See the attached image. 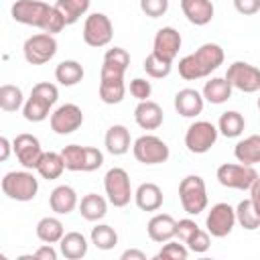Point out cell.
<instances>
[{
    "label": "cell",
    "instance_id": "cell-41",
    "mask_svg": "<svg viewBox=\"0 0 260 260\" xmlns=\"http://www.w3.org/2000/svg\"><path fill=\"white\" fill-rule=\"evenodd\" d=\"M185 246L189 248V252H195V254H203V252H207L209 246H211V242H209V232L199 228V230L191 236V240H189Z\"/></svg>",
    "mask_w": 260,
    "mask_h": 260
},
{
    "label": "cell",
    "instance_id": "cell-11",
    "mask_svg": "<svg viewBox=\"0 0 260 260\" xmlns=\"http://www.w3.org/2000/svg\"><path fill=\"white\" fill-rule=\"evenodd\" d=\"M83 43L89 47H106L110 45L112 37H114V24L110 20V16H106L104 12H93L85 18L83 22Z\"/></svg>",
    "mask_w": 260,
    "mask_h": 260
},
{
    "label": "cell",
    "instance_id": "cell-49",
    "mask_svg": "<svg viewBox=\"0 0 260 260\" xmlns=\"http://www.w3.org/2000/svg\"><path fill=\"white\" fill-rule=\"evenodd\" d=\"M250 199H252L256 211L260 213V177H258V179L254 181V185L250 187Z\"/></svg>",
    "mask_w": 260,
    "mask_h": 260
},
{
    "label": "cell",
    "instance_id": "cell-32",
    "mask_svg": "<svg viewBox=\"0 0 260 260\" xmlns=\"http://www.w3.org/2000/svg\"><path fill=\"white\" fill-rule=\"evenodd\" d=\"M91 0H57L53 6L57 8V12L63 16L65 24H75L87 10H89Z\"/></svg>",
    "mask_w": 260,
    "mask_h": 260
},
{
    "label": "cell",
    "instance_id": "cell-46",
    "mask_svg": "<svg viewBox=\"0 0 260 260\" xmlns=\"http://www.w3.org/2000/svg\"><path fill=\"white\" fill-rule=\"evenodd\" d=\"M234 8L244 16H252L260 12V0H234Z\"/></svg>",
    "mask_w": 260,
    "mask_h": 260
},
{
    "label": "cell",
    "instance_id": "cell-33",
    "mask_svg": "<svg viewBox=\"0 0 260 260\" xmlns=\"http://www.w3.org/2000/svg\"><path fill=\"white\" fill-rule=\"evenodd\" d=\"M246 128V120L240 112L236 110H230V112H223L217 120V130L219 134H223L225 138H238Z\"/></svg>",
    "mask_w": 260,
    "mask_h": 260
},
{
    "label": "cell",
    "instance_id": "cell-48",
    "mask_svg": "<svg viewBox=\"0 0 260 260\" xmlns=\"http://www.w3.org/2000/svg\"><path fill=\"white\" fill-rule=\"evenodd\" d=\"M10 150H14L12 142H10L6 136H0V160H2V162H4V160H8Z\"/></svg>",
    "mask_w": 260,
    "mask_h": 260
},
{
    "label": "cell",
    "instance_id": "cell-36",
    "mask_svg": "<svg viewBox=\"0 0 260 260\" xmlns=\"http://www.w3.org/2000/svg\"><path fill=\"white\" fill-rule=\"evenodd\" d=\"M130 65V53L122 47H112L106 51L104 61H102V69H110V71H118V73H126Z\"/></svg>",
    "mask_w": 260,
    "mask_h": 260
},
{
    "label": "cell",
    "instance_id": "cell-45",
    "mask_svg": "<svg viewBox=\"0 0 260 260\" xmlns=\"http://www.w3.org/2000/svg\"><path fill=\"white\" fill-rule=\"evenodd\" d=\"M197 230H199V225H197L193 219H189V217L179 219V221H177V236H175V238H179V242L187 244V242L191 240V236H193Z\"/></svg>",
    "mask_w": 260,
    "mask_h": 260
},
{
    "label": "cell",
    "instance_id": "cell-47",
    "mask_svg": "<svg viewBox=\"0 0 260 260\" xmlns=\"http://www.w3.org/2000/svg\"><path fill=\"white\" fill-rule=\"evenodd\" d=\"M32 256L39 260H57V250L53 248V244H43L41 248L35 250Z\"/></svg>",
    "mask_w": 260,
    "mask_h": 260
},
{
    "label": "cell",
    "instance_id": "cell-21",
    "mask_svg": "<svg viewBox=\"0 0 260 260\" xmlns=\"http://www.w3.org/2000/svg\"><path fill=\"white\" fill-rule=\"evenodd\" d=\"M134 120L142 130H156L162 124L165 114L156 102L144 100V102H138V106L134 108Z\"/></svg>",
    "mask_w": 260,
    "mask_h": 260
},
{
    "label": "cell",
    "instance_id": "cell-43",
    "mask_svg": "<svg viewBox=\"0 0 260 260\" xmlns=\"http://www.w3.org/2000/svg\"><path fill=\"white\" fill-rule=\"evenodd\" d=\"M128 89H130V95L136 98L138 102L148 100L150 93H152V85H150V81H146V79H142V77H134V79L130 81Z\"/></svg>",
    "mask_w": 260,
    "mask_h": 260
},
{
    "label": "cell",
    "instance_id": "cell-10",
    "mask_svg": "<svg viewBox=\"0 0 260 260\" xmlns=\"http://www.w3.org/2000/svg\"><path fill=\"white\" fill-rule=\"evenodd\" d=\"M57 53V39L51 32H37L22 45V55L30 65H45Z\"/></svg>",
    "mask_w": 260,
    "mask_h": 260
},
{
    "label": "cell",
    "instance_id": "cell-13",
    "mask_svg": "<svg viewBox=\"0 0 260 260\" xmlns=\"http://www.w3.org/2000/svg\"><path fill=\"white\" fill-rule=\"evenodd\" d=\"M236 223H238L236 209L230 203H215V205H211V209H209V213L205 217V228H207L209 236H213V238L230 236Z\"/></svg>",
    "mask_w": 260,
    "mask_h": 260
},
{
    "label": "cell",
    "instance_id": "cell-26",
    "mask_svg": "<svg viewBox=\"0 0 260 260\" xmlns=\"http://www.w3.org/2000/svg\"><path fill=\"white\" fill-rule=\"evenodd\" d=\"M234 156L242 165H258L260 162V134H250L236 142L234 146Z\"/></svg>",
    "mask_w": 260,
    "mask_h": 260
},
{
    "label": "cell",
    "instance_id": "cell-29",
    "mask_svg": "<svg viewBox=\"0 0 260 260\" xmlns=\"http://www.w3.org/2000/svg\"><path fill=\"white\" fill-rule=\"evenodd\" d=\"M35 232H37V238L43 244H59L61 238L65 236V228H63L61 219L59 217H51V215L39 219Z\"/></svg>",
    "mask_w": 260,
    "mask_h": 260
},
{
    "label": "cell",
    "instance_id": "cell-40",
    "mask_svg": "<svg viewBox=\"0 0 260 260\" xmlns=\"http://www.w3.org/2000/svg\"><path fill=\"white\" fill-rule=\"evenodd\" d=\"M187 256H189V248L185 244H179L173 240L165 242L156 254V258H162V260H187Z\"/></svg>",
    "mask_w": 260,
    "mask_h": 260
},
{
    "label": "cell",
    "instance_id": "cell-17",
    "mask_svg": "<svg viewBox=\"0 0 260 260\" xmlns=\"http://www.w3.org/2000/svg\"><path fill=\"white\" fill-rule=\"evenodd\" d=\"M124 95H126L124 73L102 69L100 71V100L108 106H114V104H120Z\"/></svg>",
    "mask_w": 260,
    "mask_h": 260
},
{
    "label": "cell",
    "instance_id": "cell-37",
    "mask_svg": "<svg viewBox=\"0 0 260 260\" xmlns=\"http://www.w3.org/2000/svg\"><path fill=\"white\" fill-rule=\"evenodd\" d=\"M24 106V95L22 89L12 85V83H4L0 87V108L4 112H16Z\"/></svg>",
    "mask_w": 260,
    "mask_h": 260
},
{
    "label": "cell",
    "instance_id": "cell-24",
    "mask_svg": "<svg viewBox=\"0 0 260 260\" xmlns=\"http://www.w3.org/2000/svg\"><path fill=\"white\" fill-rule=\"evenodd\" d=\"M162 191L156 183H140L138 189L134 191V201L136 207L142 211H156L162 205Z\"/></svg>",
    "mask_w": 260,
    "mask_h": 260
},
{
    "label": "cell",
    "instance_id": "cell-34",
    "mask_svg": "<svg viewBox=\"0 0 260 260\" xmlns=\"http://www.w3.org/2000/svg\"><path fill=\"white\" fill-rule=\"evenodd\" d=\"M236 219L248 232H254V230L260 228V213L256 211V207H254V203H252L250 197L248 199H242L238 203V207H236Z\"/></svg>",
    "mask_w": 260,
    "mask_h": 260
},
{
    "label": "cell",
    "instance_id": "cell-9",
    "mask_svg": "<svg viewBox=\"0 0 260 260\" xmlns=\"http://www.w3.org/2000/svg\"><path fill=\"white\" fill-rule=\"evenodd\" d=\"M104 189H106L108 201L114 207H126L130 203V199L134 197L130 177L122 167H112L104 175Z\"/></svg>",
    "mask_w": 260,
    "mask_h": 260
},
{
    "label": "cell",
    "instance_id": "cell-23",
    "mask_svg": "<svg viewBox=\"0 0 260 260\" xmlns=\"http://www.w3.org/2000/svg\"><path fill=\"white\" fill-rule=\"evenodd\" d=\"M104 144H106V150L114 156L126 154L130 150V130L124 124L110 126L106 136H104Z\"/></svg>",
    "mask_w": 260,
    "mask_h": 260
},
{
    "label": "cell",
    "instance_id": "cell-20",
    "mask_svg": "<svg viewBox=\"0 0 260 260\" xmlns=\"http://www.w3.org/2000/svg\"><path fill=\"white\" fill-rule=\"evenodd\" d=\"M146 232H148V238L152 242L165 244V242H169L177 236V221L169 213H156V215L150 217V221L146 225Z\"/></svg>",
    "mask_w": 260,
    "mask_h": 260
},
{
    "label": "cell",
    "instance_id": "cell-14",
    "mask_svg": "<svg viewBox=\"0 0 260 260\" xmlns=\"http://www.w3.org/2000/svg\"><path fill=\"white\" fill-rule=\"evenodd\" d=\"M49 124H51V130L55 134H61V136L71 134V132H75V130L81 128V124H83V112L75 104H63L57 110H53V114L49 118Z\"/></svg>",
    "mask_w": 260,
    "mask_h": 260
},
{
    "label": "cell",
    "instance_id": "cell-44",
    "mask_svg": "<svg viewBox=\"0 0 260 260\" xmlns=\"http://www.w3.org/2000/svg\"><path fill=\"white\" fill-rule=\"evenodd\" d=\"M104 165V152L95 146H85V173L98 171Z\"/></svg>",
    "mask_w": 260,
    "mask_h": 260
},
{
    "label": "cell",
    "instance_id": "cell-16",
    "mask_svg": "<svg viewBox=\"0 0 260 260\" xmlns=\"http://www.w3.org/2000/svg\"><path fill=\"white\" fill-rule=\"evenodd\" d=\"M12 146H14V154H16V158H18V162L24 167V169H37V165H39V160H41V156H43V148H41V142H39V138L37 136H32V134H26V132H22V134H18L14 140H12Z\"/></svg>",
    "mask_w": 260,
    "mask_h": 260
},
{
    "label": "cell",
    "instance_id": "cell-31",
    "mask_svg": "<svg viewBox=\"0 0 260 260\" xmlns=\"http://www.w3.org/2000/svg\"><path fill=\"white\" fill-rule=\"evenodd\" d=\"M35 171H37L43 179H47V181L59 179V177L63 175V171H65V162H63L61 152H53V150L43 152V156H41V160H39V165H37Z\"/></svg>",
    "mask_w": 260,
    "mask_h": 260
},
{
    "label": "cell",
    "instance_id": "cell-19",
    "mask_svg": "<svg viewBox=\"0 0 260 260\" xmlns=\"http://www.w3.org/2000/svg\"><path fill=\"white\" fill-rule=\"evenodd\" d=\"M181 10H183L185 18L195 26L209 24L215 14L211 0H181Z\"/></svg>",
    "mask_w": 260,
    "mask_h": 260
},
{
    "label": "cell",
    "instance_id": "cell-8",
    "mask_svg": "<svg viewBox=\"0 0 260 260\" xmlns=\"http://www.w3.org/2000/svg\"><path fill=\"white\" fill-rule=\"evenodd\" d=\"M217 136H219V130L215 124L207 120H195L185 132V146L193 154H205L215 146Z\"/></svg>",
    "mask_w": 260,
    "mask_h": 260
},
{
    "label": "cell",
    "instance_id": "cell-39",
    "mask_svg": "<svg viewBox=\"0 0 260 260\" xmlns=\"http://www.w3.org/2000/svg\"><path fill=\"white\" fill-rule=\"evenodd\" d=\"M142 67H144V71H146L148 77H152V79H162V77H167V75L171 73L173 63H167V61L158 59L154 53H150V55L144 59Z\"/></svg>",
    "mask_w": 260,
    "mask_h": 260
},
{
    "label": "cell",
    "instance_id": "cell-5",
    "mask_svg": "<svg viewBox=\"0 0 260 260\" xmlns=\"http://www.w3.org/2000/svg\"><path fill=\"white\" fill-rule=\"evenodd\" d=\"M179 199L181 207L189 215H199L207 207V189L205 181L199 175H187L179 183Z\"/></svg>",
    "mask_w": 260,
    "mask_h": 260
},
{
    "label": "cell",
    "instance_id": "cell-7",
    "mask_svg": "<svg viewBox=\"0 0 260 260\" xmlns=\"http://www.w3.org/2000/svg\"><path fill=\"white\" fill-rule=\"evenodd\" d=\"M132 152H134V158L142 165H162L171 156L167 142L154 134L138 136L132 144Z\"/></svg>",
    "mask_w": 260,
    "mask_h": 260
},
{
    "label": "cell",
    "instance_id": "cell-6",
    "mask_svg": "<svg viewBox=\"0 0 260 260\" xmlns=\"http://www.w3.org/2000/svg\"><path fill=\"white\" fill-rule=\"evenodd\" d=\"M219 185L228 189H238V191H250L254 181L258 179V173L252 165H242V162H223L217 167L215 173Z\"/></svg>",
    "mask_w": 260,
    "mask_h": 260
},
{
    "label": "cell",
    "instance_id": "cell-12",
    "mask_svg": "<svg viewBox=\"0 0 260 260\" xmlns=\"http://www.w3.org/2000/svg\"><path fill=\"white\" fill-rule=\"evenodd\" d=\"M225 79L234 89L244 93H256L260 89V69L246 61H234L225 71Z\"/></svg>",
    "mask_w": 260,
    "mask_h": 260
},
{
    "label": "cell",
    "instance_id": "cell-51",
    "mask_svg": "<svg viewBox=\"0 0 260 260\" xmlns=\"http://www.w3.org/2000/svg\"><path fill=\"white\" fill-rule=\"evenodd\" d=\"M256 106H258V110H260V98H258V102H256Z\"/></svg>",
    "mask_w": 260,
    "mask_h": 260
},
{
    "label": "cell",
    "instance_id": "cell-22",
    "mask_svg": "<svg viewBox=\"0 0 260 260\" xmlns=\"http://www.w3.org/2000/svg\"><path fill=\"white\" fill-rule=\"evenodd\" d=\"M79 205V199H77V193L73 187L69 185H59L51 191L49 195V207L51 211H55L57 215H67L71 213L75 207Z\"/></svg>",
    "mask_w": 260,
    "mask_h": 260
},
{
    "label": "cell",
    "instance_id": "cell-27",
    "mask_svg": "<svg viewBox=\"0 0 260 260\" xmlns=\"http://www.w3.org/2000/svg\"><path fill=\"white\" fill-rule=\"evenodd\" d=\"M59 250L67 260H79L87 254V240L81 232H67L59 242Z\"/></svg>",
    "mask_w": 260,
    "mask_h": 260
},
{
    "label": "cell",
    "instance_id": "cell-30",
    "mask_svg": "<svg viewBox=\"0 0 260 260\" xmlns=\"http://www.w3.org/2000/svg\"><path fill=\"white\" fill-rule=\"evenodd\" d=\"M83 75H85V71H83L81 63L75 61V59H65V61H61V63L55 67V79H57L61 85H65V87L77 85V83L83 79Z\"/></svg>",
    "mask_w": 260,
    "mask_h": 260
},
{
    "label": "cell",
    "instance_id": "cell-35",
    "mask_svg": "<svg viewBox=\"0 0 260 260\" xmlns=\"http://www.w3.org/2000/svg\"><path fill=\"white\" fill-rule=\"evenodd\" d=\"M89 240L91 244L98 248V250H112L116 244H118V234L112 225L108 223H98L95 228H91V234H89Z\"/></svg>",
    "mask_w": 260,
    "mask_h": 260
},
{
    "label": "cell",
    "instance_id": "cell-1",
    "mask_svg": "<svg viewBox=\"0 0 260 260\" xmlns=\"http://www.w3.org/2000/svg\"><path fill=\"white\" fill-rule=\"evenodd\" d=\"M10 14L16 22L26 26H37L43 32H61L67 24L55 6H49L43 0H16L10 8Z\"/></svg>",
    "mask_w": 260,
    "mask_h": 260
},
{
    "label": "cell",
    "instance_id": "cell-15",
    "mask_svg": "<svg viewBox=\"0 0 260 260\" xmlns=\"http://www.w3.org/2000/svg\"><path fill=\"white\" fill-rule=\"evenodd\" d=\"M181 32L175 28V26H162L156 30L154 35V41H152V53L167 61V63H173L179 55V49H181Z\"/></svg>",
    "mask_w": 260,
    "mask_h": 260
},
{
    "label": "cell",
    "instance_id": "cell-3",
    "mask_svg": "<svg viewBox=\"0 0 260 260\" xmlns=\"http://www.w3.org/2000/svg\"><path fill=\"white\" fill-rule=\"evenodd\" d=\"M59 100V89L55 83L49 81H41L35 83L30 89L28 100L22 106V116L28 122H43L47 118H51V108L57 104Z\"/></svg>",
    "mask_w": 260,
    "mask_h": 260
},
{
    "label": "cell",
    "instance_id": "cell-50",
    "mask_svg": "<svg viewBox=\"0 0 260 260\" xmlns=\"http://www.w3.org/2000/svg\"><path fill=\"white\" fill-rule=\"evenodd\" d=\"M120 258H122V260H146V254H144L142 250L130 248V250H124Z\"/></svg>",
    "mask_w": 260,
    "mask_h": 260
},
{
    "label": "cell",
    "instance_id": "cell-28",
    "mask_svg": "<svg viewBox=\"0 0 260 260\" xmlns=\"http://www.w3.org/2000/svg\"><path fill=\"white\" fill-rule=\"evenodd\" d=\"M232 89L234 87L230 85V81L225 77H211L209 81H205L201 93H203L205 102L219 106V104H225L232 98Z\"/></svg>",
    "mask_w": 260,
    "mask_h": 260
},
{
    "label": "cell",
    "instance_id": "cell-42",
    "mask_svg": "<svg viewBox=\"0 0 260 260\" xmlns=\"http://www.w3.org/2000/svg\"><path fill=\"white\" fill-rule=\"evenodd\" d=\"M140 10L148 18L165 16L167 10H169V0H140Z\"/></svg>",
    "mask_w": 260,
    "mask_h": 260
},
{
    "label": "cell",
    "instance_id": "cell-2",
    "mask_svg": "<svg viewBox=\"0 0 260 260\" xmlns=\"http://www.w3.org/2000/svg\"><path fill=\"white\" fill-rule=\"evenodd\" d=\"M225 53L217 43H203L195 53L185 55L179 61V75L185 81H195L211 75L219 65H223Z\"/></svg>",
    "mask_w": 260,
    "mask_h": 260
},
{
    "label": "cell",
    "instance_id": "cell-25",
    "mask_svg": "<svg viewBox=\"0 0 260 260\" xmlns=\"http://www.w3.org/2000/svg\"><path fill=\"white\" fill-rule=\"evenodd\" d=\"M108 203L110 201L106 197H102L98 193H87V195L81 197L77 209H79V213H81L83 219H87V221H100L108 213Z\"/></svg>",
    "mask_w": 260,
    "mask_h": 260
},
{
    "label": "cell",
    "instance_id": "cell-18",
    "mask_svg": "<svg viewBox=\"0 0 260 260\" xmlns=\"http://www.w3.org/2000/svg\"><path fill=\"white\" fill-rule=\"evenodd\" d=\"M203 106H205L203 93L193 87H185L175 93V110L183 118H197L203 112Z\"/></svg>",
    "mask_w": 260,
    "mask_h": 260
},
{
    "label": "cell",
    "instance_id": "cell-4",
    "mask_svg": "<svg viewBox=\"0 0 260 260\" xmlns=\"http://www.w3.org/2000/svg\"><path fill=\"white\" fill-rule=\"evenodd\" d=\"M2 191L12 201H32L39 193V179L30 173V169L10 171L2 177Z\"/></svg>",
    "mask_w": 260,
    "mask_h": 260
},
{
    "label": "cell",
    "instance_id": "cell-38",
    "mask_svg": "<svg viewBox=\"0 0 260 260\" xmlns=\"http://www.w3.org/2000/svg\"><path fill=\"white\" fill-rule=\"evenodd\" d=\"M61 156H63V162H65L67 171H73V173L83 171L85 173V146L67 144V146H63Z\"/></svg>",
    "mask_w": 260,
    "mask_h": 260
}]
</instances>
